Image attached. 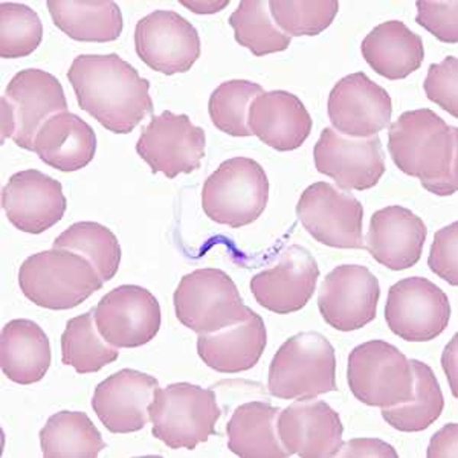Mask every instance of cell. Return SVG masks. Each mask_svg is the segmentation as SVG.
I'll use <instances>...</instances> for the list:
<instances>
[{"label": "cell", "mask_w": 458, "mask_h": 458, "mask_svg": "<svg viewBox=\"0 0 458 458\" xmlns=\"http://www.w3.org/2000/svg\"><path fill=\"white\" fill-rule=\"evenodd\" d=\"M267 344L265 321L250 309L242 323L216 334L199 335L198 353L209 369L235 375L254 369Z\"/></svg>", "instance_id": "24"}, {"label": "cell", "mask_w": 458, "mask_h": 458, "mask_svg": "<svg viewBox=\"0 0 458 458\" xmlns=\"http://www.w3.org/2000/svg\"><path fill=\"white\" fill-rule=\"evenodd\" d=\"M38 437L47 458H95L106 448L98 428L81 411H60L49 417Z\"/></svg>", "instance_id": "30"}, {"label": "cell", "mask_w": 458, "mask_h": 458, "mask_svg": "<svg viewBox=\"0 0 458 458\" xmlns=\"http://www.w3.org/2000/svg\"><path fill=\"white\" fill-rule=\"evenodd\" d=\"M428 228L417 214L401 205H391L371 216L365 250L391 271H405L422 257Z\"/></svg>", "instance_id": "22"}, {"label": "cell", "mask_w": 458, "mask_h": 458, "mask_svg": "<svg viewBox=\"0 0 458 458\" xmlns=\"http://www.w3.org/2000/svg\"><path fill=\"white\" fill-rule=\"evenodd\" d=\"M328 118L349 138H371L388 127L393 103L386 89L364 72L339 80L328 95Z\"/></svg>", "instance_id": "18"}, {"label": "cell", "mask_w": 458, "mask_h": 458, "mask_svg": "<svg viewBox=\"0 0 458 458\" xmlns=\"http://www.w3.org/2000/svg\"><path fill=\"white\" fill-rule=\"evenodd\" d=\"M51 343L31 319H13L2 328L0 365L8 379L31 386L47 376L51 367Z\"/></svg>", "instance_id": "26"}, {"label": "cell", "mask_w": 458, "mask_h": 458, "mask_svg": "<svg viewBox=\"0 0 458 458\" xmlns=\"http://www.w3.org/2000/svg\"><path fill=\"white\" fill-rule=\"evenodd\" d=\"M68 80L80 107L116 135L131 133L155 110L148 80L118 54L79 55Z\"/></svg>", "instance_id": "1"}, {"label": "cell", "mask_w": 458, "mask_h": 458, "mask_svg": "<svg viewBox=\"0 0 458 458\" xmlns=\"http://www.w3.org/2000/svg\"><path fill=\"white\" fill-rule=\"evenodd\" d=\"M228 0H224V2H185V0H182L181 2V5L187 6L198 14H213V13L224 10L225 6H228Z\"/></svg>", "instance_id": "43"}, {"label": "cell", "mask_w": 458, "mask_h": 458, "mask_svg": "<svg viewBox=\"0 0 458 458\" xmlns=\"http://www.w3.org/2000/svg\"><path fill=\"white\" fill-rule=\"evenodd\" d=\"M319 267L310 250L300 245L287 246L276 263L250 280L256 301L278 315L301 310L313 297Z\"/></svg>", "instance_id": "17"}, {"label": "cell", "mask_w": 458, "mask_h": 458, "mask_svg": "<svg viewBox=\"0 0 458 458\" xmlns=\"http://www.w3.org/2000/svg\"><path fill=\"white\" fill-rule=\"evenodd\" d=\"M2 208L14 228L42 234L63 219L68 200L62 183L38 170H23L10 177L2 190Z\"/></svg>", "instance_id": "19"}, {"label": "cell", "mask_w": 458, "mask_h": 458, "mask_svg": "<svg viewBox=\"0 0 458 458\" xmlns=\"http://www.w3.org/2000/svg\"><path fill=\"white\" fill-rule=\"evenodd\" d=\"M235 40L248 47L256 57L282 53L291 47L292 38L272 21L269 2L243 0L229 17Z\"/></svg>", "instance_id": "34"}, {"label": "cell", "mask_w": 458, "mask_h": 458, "mask_svg": "<svg viewBox=\"0 0 458 458\" xmlns=\"http://www.w3.org/2000/svg\"><path fill=\"white\" fill-rule=\"evenodd\" d=\"M54 248L72 250L88 259L105 283L110 282L120 269V242L109 228L97 222L71 225L55 239Z\"/></svg>", "instance_id": "33"}, {"label": "cell", "mask_w": 458, "mask_h": 458, "mask_svg": "<svg viewBox=\"0 0 458 458\" xmlns=\"http://www.w3.org/2000/svg\"><path fill=\"white\" fill-rule=\"evenodd\" d=\"M379 298V280L369 267L343 265L326 276L318 295V309L330 327L353 332L375 319Z\"/></svg>", "instance_id": "16"}, {"label": "cell", "mask_w": 458, "mask_h": 458, "mask_svg": "<svg viewBox=\"0 0 458 458\" xmlns=\"http://www.w3.org/2000/svg\"><path fill=\"white\" fill-rule=\"evenodd\" d=\"M92 263L68 250H42L28 257L19 269V286L36 306L69 310L103 287Z\"/></svg>", "instance_id": "3"}, {"label": "cell", "mask_w": 458, "mask_h": 458, "mask_svg": "<svg viewBox=\"0 0 458 458\" xmlns=\"http://www.w3.org/2000/svg\"><path fill=\"white\" fill-rule=\"evenodd\" d=\"M120 352L106 343L95 323L94 309L66 323L62 335V362L80 375H90L118 360Z\"/></svg>", "instance_id": "32"}, {"label": "cell", "mask_w": 458, "mask_h": 458, "mask_svg": "<svg viewBox=\"0 0 458 458\" xmlns=\"http://www.w3.org/2000/svg\"><path fill=\"white\" fill-rule=\"evenodd\" d=\"M414 371V396L411 401L390 408H382L388 425L402 432H420L431 427L442 416L445 408L442 388L431 367L411 360Z\"/></svg>", "instance_id": "31"}, {"label": "cell", "mask_w": 458, "mask_h": 458, "mask_svg": "<svg viewBox=\"0 0 458 458\" xmlns=\"http://www.w3.org/2000/svg\"><path fill=\"white\" fill-rule=\"evenodd\" d=\"M260 84L231 80L220 84L209 97L208 112L213 124L231 136H252L248 125L250 103L263 94Z\"/></svg>", "instance_id": "35"}, {"label": "cell", "mask_w": 458, "mask_h": 458, "mask_svg": "<svg viewBox=\"0 0 458 458\" xmlns=\"http://www.w3.org/2000/svg\"><path fill=\"white\" fill-rule=\"evenodd\" d=\"M42 38V21L36 11L23 4H0V57H28L40 47Z\"/></svg>", "instance_id": "36"}, {"label": "cell", "mask_w": 458, "mask_h": 458, "mask_svg": "<svg viewBox=\"0 0 458 458\" xmlns=\"http://www.w3.org/2000/svg\"><path fill=\"white\" fill-rule=\"evenodd\" d=\"M269 200V179L259 162L233 157L205 181L202 208L216 224L242 228L260 217Z\"/></svg>", "instance_id": "6"}, {"label": "cell", "mask_w": 458, "mask_h": 458, "mask_svg": "<svg viewBox=\"0 0 458 458\" xmlns=\"http://www.w3.org/2000/svg\"><path fill=\"white\" fill-rule=\"evenodd\" d=\"M336 457L362 458L382 457L397 458L396 449L379 438H353L350 442L343 443Z\"/></svg>", "instance_id": "41"}, {"label": "cell", "mask_w": 458, "mask_h": 458, "mask_svg": "<svg viewBox=\"0 0 458 458\" xmlns=\"http://www.w3.org/2000/svg\"><path fill=\"white\" fill-rule=\"evenodd\" d=\"M416 21L443 43L458 42V2L419 0Z\"/></svg>", "instance_id": "39"}, {"label": "cell", "mask_w": 458, "mask_h": 458, "mask_svg": "<svg viewBox=\"0 0 458 458\" xmlns=\"http://www.w3.org/2000/svg\"><path fill=\"white\" fill-rule=\"evenodd\" d=\"M388 151L396 167L429 193H457L458 129L429 109L405 112L390 125Z\"/></svg>", "instance_id": "2"}, {"label": "cell", "mask_w": 458, "mask_h": 458, "mask_svg": "<svg viewBox=\"0 0 458 458\" xmlns=\"http://www.w3.org/2000/svg\"><path fill=\"white\" fill-rule=\"evenodd\" d=\"M153 436L170 449L193 451L216 436L222 416L216 393L188 382L157 388L148 405Z\"/></svg>", "instance_id": "5"}, {"label": "cell", "mask_w": 458, "mask_h": 458, "mask_svg": "<svg viewBox=\"0 0 458 458\" xmlns=\"http://www.w3.org/2000/svg\"><path fill=\"white\" fill-rule=\"evenodd\" d=\"M157 388V377L124 369L95 388L92 408L99 422L114 434L140 431L150 422L148 405Z\"/></svg>", "instance_id": "21"}, {"label": "cell", "mask_w": 458, "mask_h": 458, "mask_svg": "<svg viewBox=\"0 0 458 458\" xmlns=\"http://www.w3.org/2000/svg\"><path fill=\"white\" fill-rule=\"evenodd\" d=\"M347 380L353 396L369 406L390 408L414 396L411 360L386 341H369L352 350Z\"/></svg>", "instance_id": "8"}, {"label": "cell", "mask_w": 458, "mask_h": 458, "mask_svg": "<svg viewBox=\"0 0 458 458\" xmlns=\"http://www.w3.org/2000/svg\"><path fill=\"white\" fill-rule=\"evenodd\" d=\"M280 411L266 402L240 405L226 425L229 451L242 458L291 457L276 429Z\"/></svg>", "instance_id": "28"}, {"label": "cell", "mask_w": 458, "mask_h": 458, "mask_svg": "<svg viewBox=\"0 0 458 458\" xmlns=\"http://www.w3.org/2000/svg\"><path fill=\"white\" fill-rule=\"evenodd\" d=\"M276 429L289 455L336 457L344 443V427L338 412L317 399H298L282 410Z\"/></svg>", "instance_id": "20"}, {"label": "cell", "mask_w": 458, "mask_h": 458, "mask_svg": "<svg viewBox=\"0 0 458 458\" xmlns=\"http://www.w3.org/2000/svg\"><path fill=\"white\" fill-rule=\"evenodd\" d=\"M386 319L393 334L410 343H427L448 327L451 304L445 292L423 276H410L388 291Z\"/></svg>", "instance_id": "11"}, {"label": "cell", "mask_w": 458, "mask_h": 458, "mask_svg": "<svg viewBox=\"0 0 458 458\" xmlns=\"http://www.w3.org/2000/svg\"><path fill=\"white\" fill-rule=\"evenodd\" d=\"M173 301L177 319L198 335L216 334L235 326L250 312L233 278L213 267L183 276Z\"/></svg>", "instance_id": "7"}, {"label": "cell", "mask_w": 458, "mask_h": 458, "mask_svg": "<svg viewBox=\"0 0 458 458\" xmlns=\"http://www.w3.org/2000/svg\"><path fill=\"white\" fill-rule=\"evenodd\" d=\"M95 323L106 343L116 349H136L157 338L161 306L146 287L123 284L99 300Z\"/></svg>", "instance_id": "13"}, {"label": "cell", "mask_w": 458, "mask_h": 458, "mask_svg": "<svg viewBox=\"0 0 458 458\" xmlns=\"http://www.w3.org/2000/svg\"><path fill=\"white\" fill-rule=\"evenodd\" d=\"M458 224L449 225L434 235L428 266L436 276L449 283L458 284Z\"/></svg>", "instance_id": "40"}, {"label": "cell", "mask_w": 458, "mask_h": 458, "mask_svg": "<svg viewBox=\"0 0 458 458\" xmlns=\"http://www.w3.org/2000/svg\"><path fill=\"white\" fill-rule=\"evenodd\" d=\"M457 423H451L434 434L428 448V457H457Z\"/></svg>", "instance_id": "42"}, {"label": "cell", "mask_w": 458, "mask_h": 458, "mask_svg": "<svg viewBox=\"0 0 458 458\" xmlns=\"http://www.w3.org/2000/svg\"><path fill=\"white\" fill-rule=\"evenodd\" d=\"M318 172L332 177L341 190L365 191L386 173V155L379 136L349 138L327 127L313 148Z\"/></svg>", "instance_id": "14"}, {"label": "cell", "mask_w": 458, "mask_h": 458, "mask_svg": "<svg viewBox=\"0 0 458 458\" xmlns=\"http://www.w3.org/2000/svg\"><path fill=\"white\" fill-rule=\"evenodd\" d=\"M360 51L373 71L391 81L416 72L425 58L422 37L399 21H384L371 30Z\"/></svg>", "instance_id": "27"}, {"label": "cell", "mask_w": 458, "mask_h": 458, "mask_svg": "<svg viewBox=\"0 0 458 458\" xmlns=\"http://www.w3.org/2000/svg\"><path fill=\"white\" fill-rule=\"evenodd\" d=\"M271 17L286 36H318L326 31L338 14L339 4L336 0H313V2H269Z\"/></svg>", "instance_id": "37"}, {"label": "cell", "mask_w": 458, "mask_h": 458, "mask_svg": "<svg viewBox=\"0 0 458 458\" xmlns=\"http://www.w3.org/2000/svg\"><path fill=\"white\" fill-rule=\"evenodd\" d=\"M297 216L313 239L339 250H362L364 207L353 194L332 183L317 182L304 190Z\"/></svg>", "instance_id": "10"}, {"label": "cell", "mask_w": 458, "mask_h": 458, "mask_svg": "<svg viewBox=\"0 0 458 458\" xmlns=\"http://www.w3.org/2000/svg\"><path fill=\"white\" fill-rule=\"evenodd\" d=\"M34 151L58 172H79L94 159L97 136L79 114L62 112L42 125L34 141Z\"/></svg>", "instance_id": "25"}, {"label": "cell", "mask_w": 458, "mask_h": 458, "mask_svg": "<svg viewBox=\"0 0 458 458\" xmlns=\"http://www.w3.org/2000/svg\"><path fill=\"white\" fill-rule=\"evenodd\" d=\"M267 388L272 396L284 401L317 399L338 391L334 345L318 332L287 339L272 360Z\"/></svg>", "instance_id": "4"}, {"label": "cell", "mask_w": 458, "mask_h": 458, "mask_svg": "<svg viewBox=\"0 0 458 458\" xmlns=\"http://www.w3.org/2000/svg\"><path fill=\"white\" fill-rule=\"evenodd\" d=\"M62 112H68V101L53 73L42 69L17 72L2 95V142L11 138L21 148L34 151L42 125Z\"/></svg>", "instance_id": "9"}, {"label": "cell", "mask_w": 458, "mask_h": 458, "mask_svg": "<svg viewBox=\"0 0 458 458\" xmlns=\"http://www.w3.org/2000/svg\"><path fill=\"white\" fill-rule=\"evenodd\" d=\"M205 150L207 136L202 127L194 125L188 114L170 110L153 116L136 142V151L148 164L151 173H164L168 179L181 173L196 172Z\"/></svg>", "instance_id": "12"}, {"label": "cell", "mask_w": 458, "mask_h": 458, "mask_svg": "<svg viewBox=\"0 0 458 458\" xmlns=\"http://www.w3.org/2000/svg\"><path fill=\"white\" fill-rule=\"evenodd\" d=\"M425 94L432 103L440 106L448 114L458 116V60L446 57L438 64H431L423 83Z\"/></svg>", "instance_id": "38"}, {"label": "cell", "mask_w": 458, "mask_h": 458, "mask_svg": "<svg viewBox=\"0 0 458 458\" xmlns=\"http://www.w3.org/2000/svg\"><path fill=\"white\" fill-rule=\"evenodd\" d=\"M248 125L266 146L278 151L297 150L312 131V118L297 95L271 90L250 103Z\"/></svg>", "instance_id": "23"}, {"label": "cell", "mask_w": 458, "mask_h": 458, "mask_svg": "<svg viewBox=\"0 0 458 458\" xmlns=\"http://www.w3.org/2000/svg\"><path fill=\"white\" fill-rule=\"evenodd\" d=\"M135 49L148 68L174 75L188 72L198 62L200 37L185 17L157 10L136 23Z\"/></svg>", "instance_id": "15"}, {"label": "cell", "mask_w": 458, "mask_h": 458, "mask_svg": "<svg viewBox=\"0 0 458 458\" xmlns=\"http://www.w3.org/2000/svg\"><path fill=\"white\" fill-rule=\"evenodd\" d=\"M47 10L54 25L77 42H114L124 28L112 0H47Z\"/></svg>", "instance_id": "29"}]
</instances>
